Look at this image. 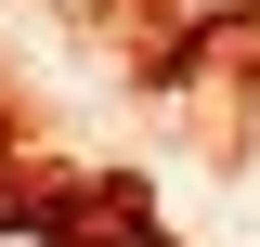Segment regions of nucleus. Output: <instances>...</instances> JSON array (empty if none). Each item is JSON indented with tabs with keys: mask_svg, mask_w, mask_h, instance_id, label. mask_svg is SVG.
<instances>
[{
	"mask_svg": "<svg viewBox=\"0 0 260 247\" xmlns=\"http://www.w3.org/2000/svg\"><path fill=\"white\" fill-rule=\"evenodd\" d=\"M91 247H156V234H143V221H104V234H91Z\"/></svg>",
	"mask_w": 260,
	"mask_h": 247,
	"instance_id": "1",
	"label": "nucleus"
},
{
	"mask_svg": "<svg viewBox=\"0 0 260 247\" xmlns=\"http://www.w3.org/2000/svg\"><path fill=\"white\" fill-rule=\"evenodd\" d=\"M195 13H234V0H182V26H195Z\"/></svg>",
	"mask_w": 260,
	"mask_h": 247,
	"instance_id": "3",
	"label": "nucleus"
},
{
	"mask_svg": "<svg viewBox=\"0 0 260 247\" xmlns=\"http://www.w3.org/2000/svg\"><path fill=\"white\" fill-rule=\"evenodd\" d=\"M0 247H65V234H26V221H0Z\"/></svg>",
	"mask_w": 260,
	"mask_h": 247,
	"instance_id": "2",
	"label": "nucleus"
}]
</instances>
